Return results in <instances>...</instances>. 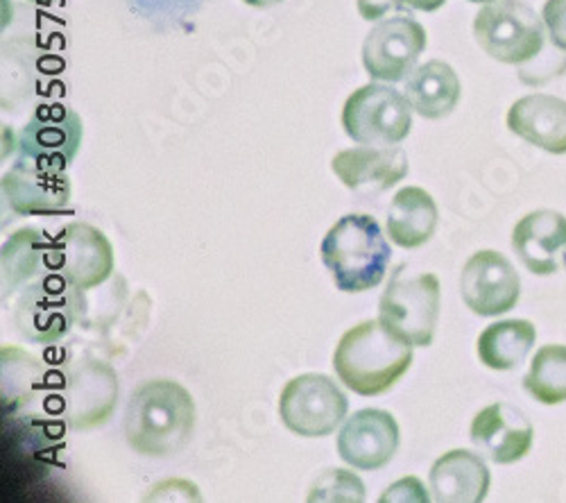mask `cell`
Instances as JSON below:
<instances>
[{
    "label": "cell",
    "instance_id": "6da1fadb",
    "mask_svg": "<svg viewBox=\"0 0 566 503\" xmlns=\"http://www.w3.org/2000/svg\"><path fill=\"white\" fill-rule=\"evenodd\" d=\"M196 429V401L175 381H148L132 392L125 436L132 449L155 459L181 451Z\"/></svg>",
    "mask_w": 566,
    "mask_h": 503
},
{
    "label": "cell",
    "instance_id": "7a4b0ae2",
    "mask_svg": "<svg viewBox=\"0 0 566 503\" xmlns=\"http://www.w3.org/2000/svg\"><path fill=\"white\" fill-rule=\"evenodd\" d=\"M412 347L381 317L365 319L340 338L334 368L340 381L356 395H384L410 370Z\"/></svg>",
    "mask_w": 566,
    "mask_h": 503
},
{
    "label": "cell",
    "instance_id": "3957f363",
    "mask_svg": "<svg viewBox=\"0 0 566 503\" xmlns=\"http://www.w3.org/2000/svg\"><path fill=\"white\" fill-rule=\"evenodd\" d=\"M319 254L343 293H365L379 286L392 259L379 222L358 213L340 218L326 232Z\"/></svg>",
    "mask_w": 566,
    "mask_h": 503
},
{
    "label": "cell",
    "instance_id": "277c9868",
    "mask_svg": "<svg viewBox=\"0 0 566 503\" xmlns=\"http://www.w3.org/2000/svg\"><path fill=\"white\" fill-rule=\"evenodd\" d=\"M379 317L415 347H429L440 319V280L433 272L410 274L399 265L381 295Z\"/></svg>",
    "mask_w": 566,
    "mask_h": 503
},
{
    "label": "cell",
    "instance_id": "5b68a950",
    "mask_svg": "<svg viewBox=\"0 0 566 503\" xmlns=\"http://www.w3.org/2000/svg\"><path fill=\"white\" fill-rule=\"evenodd\" d=\"M343 127L360 146H397L410 134L412 107L390 84H365L347 98Z\"/></svg>",
    "mask_w": 566,
    "mask_h": 503
},
{
    "label": "cell",
    "instance_id": "8992f818",
    "mask_svg": "<svg viewBox=\"0 0 566 503\" xmlns=\"http://www.w3.org/2000/svg\"><path fill=\"white\" fill-rule=\"evenodd\" d=\"M481 49L496 62L524 64L544 49V25L533 8L522 0H494L474 21Z\"/></svg>",
    "mask_w": 566,
    "mask_h": 503
},
{
    "label": "cell",
    "instance_id": "52a82bcc",
    "mask_svg": "<svg viewBox=\"0 0 566 503\" xmlns=\"http://www.w3.org/2000/svg\"><path fill=\"white\" fill-rule=\"evenodd\" d=\"M84 291L73 286L57 272L25 289L17 304V329L32 343H53L71 332L75 319L84 313Z\"/></svg>",
    "mask_w": 566,
    "mask_h": 503
},
{
    "label": "cell",
    "instance_id": "ba28073f",
    "mask_svg": "<svg viewBox=\"0 0 566 503\" xmlns=\"http://www.w3.org/2000/svg\"><path fill=\"white\" fill-rule=\"evenodd\" d=\"M43 265L73 286L91 291L107 282L114 270V250L107 237L86 222H71L45 239Z\"/></svg>",
    "mask_w": 566,
    "mask_h": 503
},
{
    "label": "cell",
    "instance_id": "9c48e42d",
    "mask_svg": "<svg viewBox=\"0 0 566 503\" xmlns=\"http://www.w3.org/2000/svg\"><path fill=\"white\" fill-rule=\"evenodd\" d=\"M349 401L326 375H302L286 384L279 397V416L302 438L332 436L347 418Z\"/></svg>",
    "mask_w": 566,
    "mask_h": 503
},
{
    "label": "cell",
    "instance_id": "30bf717a",
    "mask_svg": "<svg viewBox=\"0 0 566 503\" xmlns=\"http://www.w3.org/2000/svg\"><path fill=\"white\" fill-rule=\"evenodd\" d=\"M427 30L412 17H390L374 25L363 43L365 71L381 82H401L427 51Z\"/></svg>",
    "mask_w": 566,
    "mask_h": 503
},
{
    "label": "cell",
    "instance_id": "8fae6325",
    "mask_svg": "<svg viewBox=\"0 0 566 503\" xmlns=\"http://www.w3.org/2000/svg\"><path fill=\"white\" fill-rule=\"evenodd\" d=\"M82 118L66 105H41L19 134L21 159L66 170L82 146Z\"/></svg>",
    "mask_w": 566,
    "mask_h": 503
},
{
    "label": "cell",
    "instance_id": "7c38bea8",
    "mask_svg": "<svg viewBox=\"0 0 566 503\" xmlns=\"http://www.w3.org/2000/svg\"><path fill=\"white\" fill-rule=\"evenodd\" d=\"M464 304L483 317L507 313L522 295V282L514 265L494 250H481L467 261L460 277Z\"/></svg>",
    "mask_w": 566,
    "mask_h": 503
},
{
    "label": "cell",
    "instance_id": "4fadbf2b",
    "mask_svg": "<svg viewBox=\"0 0 566 503\" xmlns=\"http://www.w3.org/2000/svg\"><path fill=\"white\" fill-rule=\"evenodd\" d=\"M3 198L19 216H57L69 209L71 179L64 170L21 159L3 175Z\"/></svg>",
    "mask_w": 566,
    "mask_h": 503
},
{
    "label": "cell",
    "instance_id": "5bb4252c",
    "mask_svg": "<svg viewBox=\"0 0 566 503\" xmlns=\"http://www.w3.org/2000/svg\"><path fill=\"white\" fill-rule=\"evenodd\" d=\"M399 447V427L388 410L365 408L345 420L338 436L340 459L363 472L379 470L392 461Z\"/></svg>",
    "mask_w": 566,
    "mask_h": 503
},
{
    "label": "cell",
    "instance_id": "9a60e30c",
    "mask_svg": "<svg viewBox=\"0 0 566 503\" xmlns=\"http://www.w3.org/2000/svg\"><path fill=\"white\" fill-rule=\"evenodd\" d=\"M535 429L522 408L496 401L471 422V442H474L496 465L522 461L533 449Z\"/></svg>",
    "mask_w": 566,
    "mask_h": 503
},
{
    "label": "cell",
    "instance_id": "2e32d148",
    "mask_svg": "<svg viewBox=\"0 0 566 503\" xmlns=\"http://www.w3.org/2000/svg\"><path fill=\"white\" fill-rule=\"evenodd\" d=\"M512 248L539 277L566 270V218L553 209L524 216L512 232Z\"/></svg>",
    "mask_w": 566,
    "mask_h": 503
},
{
    "label": "cell",
    "instance_id": "e0dca14e",
    "mask_svg": "<svg viewBox=\"0 0 566 503\" xmlns=\"http://www.w3.org/2000/svg\"><path fill=\"white\" fill-rule=\"evenodd\" d=\"M334 172L349 191L384 193L408 175V157L397 146H363L343 150L332 161Z\"/></svg>",
    "mask_w": 566,
    "mask_h": 503
},
{
    "label": "cell",
    "instance_id": "ac0fdd59",
    "mask_svg": "<svg viewBox=\"0 0 566 503\" xmlns=\"http://www.w3.org/2000/svg\"><path fill=\"white\" fill-rule=\"evenodd\" d=\"M429 483L438 503H481L490 490V470L481 455L455 449L433 463Z\"/></svg>",
    "mask_w": 566,
    "mask_h": 503
},
{
    "label": "cell",
    "instance_id": "d6986e66",
    "mask_svg": "<svg viewBox=\"0 0 566 503\" xmlns=\"http://www.w3.org/2000/svg\"><path fill=\"white\" fill-rule=\"evenodd\" d=\"M507 127L528 144L551 153H566V101L535 94L516 101L507 112Z\"/></svg>",
    "mask_w": 566,
    "mask_h": 503
},
{
    "label": "cell",
    "instance_id": "ffe728a7",
    "mask_svg": "<svg viewBox=\"0 0 566 503\" xmlns=\"http://www.w3.org/2000/svg\"><path fill=\"white\" fill-rule=\"evenodd\" d=\"M460 80L455 71L440 60H431L417 66L408 77L403 94L412 107L423 118H444L449 116L460 101Z\"/></svg>",
    "mask_w": 566,
    "mask_h": 503
},
{
    "label": "cell",
    "instance_id": "44dd1931",
    "mask_svg": "<svg viewBox=\"0 0 566 503\" xmlns=\"http://www.w3.org/2000/svg\"><path fill=\"white\" fill-rule=\"evenodd\" d=\"M438 227V205L419 187L401 189L388 211V234L399 248H419L429 243Z\"/></svg>",
    "mask_w": 566,
    "mask_h": 503
},
{
    "label": "cell",
    "instance_id": "7402d4cb",
    "mask_svg": "<svg viewBox=\"0 0 566 503\" xmlns=\"http://www.w3.org/2000/svg\"><path fill=\"white\" fill-rule=\"evenodd\" d=\"M118 395L116 377L107 365H86V368L77 370L69 386V401L73 406L71 422L77 429H86L93 425H103L112 408L114 399Z\"/></svg>",
    "mask_w": 566,
    "mask_h": 503
},
{
    "label": "cell",
    "instance_id": "603a6c76",
    "mask_svg": "<svg viewBox=\"0 0 566 503\" xmlns=\"http://www.w3.org/2000/svg\"><path fill=\"white\" fill-rule=\"evenodd\" d=\"M537 329L528 319H501L479 336V358L490 370H514L535 347Z\"/></svg>",
    "mask_w": 566,
    "mask_h": 503
},
{
    "label": "cell",
    "instance_id": "cb8c5ba5",
    "mask_svg": "<svg viewBox=\"0 0 566 503\" xmlns=\"http://www.w3.org/2000/svg\"><path fill=\"white\" fill-rule=\"evenodd\" d=\"M524 388L546 406L566 401V345H546L535 354Z\"/></svg>",
    "mask_w": 566,
    "mask_h": 503
},
{
    "label": "cell",
    "instance_id": "d4e9b609",
    "mask_svg": "<svg viewBox=\"0 0 566 503\" xmlns=\"http://www.w3.org/2000/svg\"><path fill=\"white\" fill-rule=\"evenodd\" d=\"M45 243L39 239V232L23 230L3 248V272L6 277H12L14 272L34 274L36 261H43Z\"/></svg>",
    "mask_w": 566,
    "mask_h": 503
},
{
    "label": "cell",
    "instance_id": "484cf974",
    "mask_svg": "<svg viewBox=\"0 0 566 503\" xmlns=\"http://www.w3.org/2000/svg\"><path fill=\"white\" fill-rule=\"evenodd\" d=\"M308 501H365V485L347 470L326 472L308 494Z\"/></svg>",
    "mask_w": 566,
    "mask_h": 503
},
{
    "label": "cell",
    "instance_id": "4316f807",
    "mask_svg": "<svg viewBox=\"0 0 566 503\" xmlns=\"http://www.w3.org/2000/svg\"><path fill=\"white\" fill-rule=\"evenodd\" d=\"M544 23L548 28L551 41L557 49L566 51V0H546Z\"/></svg>",
    "mask_w": 566,
    "mask_h": 503
},
{
    "label": "cell",
    "instance_id": "83f0119b",
    "mask_svg": "<svg viewBox=\"0 0 566 503\" xmlns=\"http://www.w3.org/2000/svg\"><path fill=\"white\" fill-rule=\"evenodd\" d=\"M399 3L419 12H436L447 3V0H399Z\"/></svg>",
    "mask_w": 566,
    "mask_h": 503
},
{
    "label": "cell",
    "instance_id": "f1b7e54d",
    "mask_svg": "<svg viewBox=\"0 0 566 503\" xmlns=\"http://www.w3.org/2000/svg\"><path fill=\"white\" fill-rule=\"evenodd\" d=\"M245 3L252 8H272V6L281 3V0H245Z\"/></svg>",
    "mask_w": 566,
    "mask_h": 503
},
{
    "label": "cell",
    "instance_id": "f546056e",
    "mask_svg": "<svg viewBox=\"0 0 566 503\" xmlns=\"http://www.w3.org/2000/svg\"><path fill=\"white\" fill-rule=\"evenodd\" d=\"M30 3H34V6H53V3H60V0H30Z\"/></svg>",
    "mask_w": 566,
    "mask_h": 503
},
{
    "label": "cell",
    "instance_id": "4dcf8cb0",
    "mask_svg": "<svg viewBox=\"0 0 566 503\" xmlns=\"http://www.w3.org/2000/svg\"><path fill=\"white\" fill-rule=\"evenodd\" d=\"M469 3H479V6L485 3V6H488V3H494V0H469Z\"/></svg>",
    "mask_w": 566,
    "mask_h": 503
}]
</instances>
